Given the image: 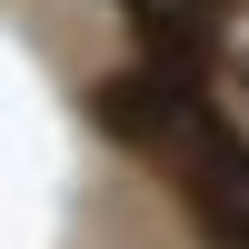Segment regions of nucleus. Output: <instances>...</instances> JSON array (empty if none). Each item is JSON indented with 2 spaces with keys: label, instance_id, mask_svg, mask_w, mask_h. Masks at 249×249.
<instances>
[{
  "label": "nucleus",
  "instance_id": "nucleus-1",
  "mask_svg": "<svg viewBox=\"0 0 249 249\" xmlns=\"http://www.w3.org/2000/svg\"><path fill=\"white\" fill-rule=\"evenodd\" d=\"M190 219L210 249H249V140L190 120Z\"/></svg>",
  "mask_w": 249,
  "mask_h": 249
},
{
  "label": "nucleus",
  "instance_id": "nucleus-2",
  "mask_svg": "<svg viewBox=\"0 0 249 249\" xmlns=\"http://www.w3.org/2000/svg\"><path fill=\"white\" fill-rule=\"evenodd\" d=\"M100 120H110L120 140H170V130H190V90H179L170 70H130V80L100 90Z\"/></svg>",
  "mask_w": 249,
  "mask_h": 249
},
{
  "label": "nucleus",
  "instance_id": "nucleus-3",
  "mask_svg": "<svg viewBox=\"0 0 249 249\" xmlns=\"http://www.w3.org/2000/svg\"><path fill=\"white\" fill-rule=\"evenodd\" d=\"M239 80H249V50H239Z\"/></svg>",
  "mask_w": 249,
  "mask_h": 249
}]
</instances>
